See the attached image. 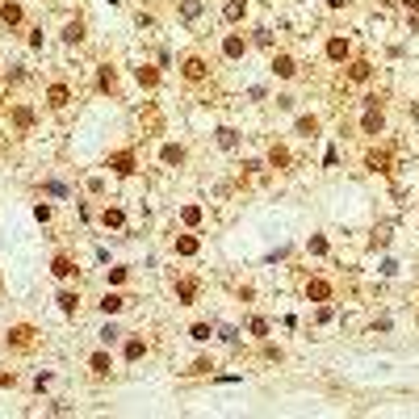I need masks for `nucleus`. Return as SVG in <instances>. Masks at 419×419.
<instances>
[{"mask_svg": "<svg viewBox=\"0 0 419 419\" xmlns=\"http://www.w3.org/2000/svg\"><path fill=\"white\" fill-rule=\"evenodd\" d=\"M327 55H331V59H348V42H344V38H335L331 46H327Z\"/></svg>", "mask_w": 419, "mask_h": 419, "instance_id": "f03ea898", "label": "nucleus"}, {"mask_svg": "<svg viewBox=\"0 0 419 419\" xmlns=\"http://www.w3.org/2000/svg\"><path fill=\"white\" fill-rule=\"evenodd\" d=\"M101 310H105V314H114V310H122V298H117V293H105V302H101Z\"/></svg>", "mask_w": 419, "mask_h": 419, "instance_id": "7ed1b4c3", "label": "nucleus"}, {"mask_svg": "<svg viewBox=\"0 0 419 419\" xmlns=\"http://www.w3.org/2000/svg\"><path fill=\"white\" fill-rule=\"evenodd\" d=\"M227 17H230V21H239V17H243V4H239V0H235V4H227Z\"/></svg>", "mask_w": 419, "mask_h": 419, "instance_id": "6ab92c4d", "label": "nucleus"}, {"mask_svg": "<svg viewBox=\"0 0 419 419\" xmlns=\"http://www.w3.org/2000/svg\"><path fill=\"white\" fill-rule=\"evenodd\" d=\"M227 55H230V59H239V55H243V38H227Z\"/></svg>", "mask_w": 419, "mask_h": 419, "instance_id": "423d86ee", "label": "nucleus"}, {"mask_svg": "<svg viewBox=\"0 0 419 419\" xmlns=\"http://www.w3.org/2000/svg\"><path fill=\"white\" fill-rule=\"evenodd\" d=\"M13 344H30V327H17V331H13Z\"/></svg>", "mask_w": 419, "mask_h": 419, "instance_id": "dca6fc26", "label": "nucleus"}, {"mask_svg": "<svg viewBox=\"0 0 419 419\" xmlns=\"http://www.w3.org/2000/svg\"><path fill=\"white\" fill-rule=\"evenodd\" d=\"M185 76H189V80H201V76H206V63H201V59H189L185 63Z\"/></svg>", "mask_w": 419, "mask_h": 419, "instance_id": "f257e3e1", "label": "nucleus"}, {"mask_svg": "<svg viewBox=\"0 0 419 419\" xmlns=\"http://www.w3.org/2000/svg\"><path fill=\"white\" fill-rule=\"evenodd\" d=\"M63 38H72V42H80V38H84V25H80V21H72V25H67V30H63Z\"/></svg>", "mask_w": 419, "mask_h": 419, "instance_id": "39448f33", "label": "nucleus"}, {"mask_svg": "<svg viewBox=\"0 0 419 419\" xmlns=\"http://www.w3.org/2000/svg\"><path fill=\"white\" fill-rule=\"evenodd\" d=\"M176 251H180V256H193V251H197V239H189V235L176 239Z\"/></svg>", "mask_w": 419, "mask_h": 419, "instance_id": "20e7f679", "label": "nucleus"}, {"mask_svg": "<svg viewBox=\"0 0 419 419\" xmlns=\"http://www.w3.org/2000/svg\"><path fill=\"white\" fill-rule=\"evenodd\" d=\"M306 293H310V298H327V293H331V289H327L323 281H314V285H310V289H306Z\"/></svg>", "mask_w": 419, "mask_h": 419, "instance_id": "4468645a", "label": "nucleus"}, {"mask_svg": "<svg viewBox=\"0 0 419 419\" xmlns=\"http://www.w3.org/2000/svg\"><path fill=\"white\" fill-rule=\"evenodd\" d=\"M63 101H67V88H59V84H55V88H51V105H63Z\"/></svg>", "mask_w": 419, "mask_h": 419, "instance_id": "2eb2a0df", "label": "nucleus"}, {"mask_svg": "<svg viewBox=\"0 0 419 419\" xmlns=\"http://www.w3.org/2000/svg\"><path fill=\"white\" fill-rule=\"evenodd\" d=\"M93 369H96V373H109V356L96 352V356H93Z\"/></svg>", "mask_w": 419, "mask_h": 419, "instance_id": "9d476101", "label": "nucleus"}, {"mask_svg": "<svg viewBox=\"0 0 419 419\" xmlns=\"http://www.w3.org/2000/svg\"><path fill=\"white\" fill-rule=\"evenodd\" d=\"M0 17H4V21H17L21 9H17V4H4V13H0Z\"/></svg>", "mask_w": 419, "mask_h": 419, "instance_id": "aec40b11", "label": "nucleus"}, {"mask_svg": "<svg viewBox=\"0 0 419 419\" xmlns=\"http://www.w3.org/2000/svg\"><path fill=\"white\" fill-rule=\"evenodd\" d=\"M67 272H72V260H67V256H59V260H55V277H67Z\"/></svg>", "mask_w": 419, "mask_h": 419, "instance_id": "1a4fd4ad", "label": "nucleus"}, {"mask_svg": "<svg viewBox=\"0 0 419 419\" xmlns=\"http://www.w3.org/2000/svg\"><path fill=\"white\" fill-rule=\"evenodd\" d=\"M327 4H331V9H344V0H327Z\"/></svg>", "mask_w": 419, "mask_h": 419, "instance_id": "4be33fe9", "label": "nucleus"}, {"mask_svg": "<svg viewBox=\"0 0 419 419\" xmlns=\"http://www.w3.org/2000/svg\"><path fill=\"white\" fill-rule=\"evenodd\" d=\"M369 76V63H352V80H365Z\"/></svg>", "mask_w": 419, "mask_h": 419, "instance_id": "f3484780", "label": "nucleus"}, {"mask_svg": "<svg viewBox=\"0 0 419 419\" xmlns=\"http://www.w3.org/2000/svg\"><path fill=\"white\" fill-rule=\"evenodd\" d=\"M164 159L168 164H180V147H164Z\"/></svg>", "mask_w": 419, "mask_h": 419, "instance_id": "a211bd4d", "label": "nucleus"}, {"mask_svg": "<svg viewBox=\"0 0 419 419\" xmlns=\"http://www.w3.org/2000/svg\"><path fill=\"white\" fill-rule=\"evenodd\" d=\"M76 302H80V298H76V293H59V306H63V310H67V314L76 310Z\"/></svg>", "mask_w": 419, "mask_h": 419, "instance_id": "6e6552de", "label": "nucleus"}, {"mask_svg": "<svg viewBox=\"0 0 419 419\" xmlns=\"http://www.w3.org/2000/svg\"><path fill=\"white\" fill-rule=\"evenodd\" d=\"M365 130H369V134H373V130H381V114H369V117H365Z\"/></svg>", "mask_w": 419, "mask_h": 419, "instance_id": "f8f14e48", "label": "nucleus"}, {"mask_svg": "<svg viewBox=\"0 0 419 419\" xmlns=\"http://www.w3.org/2000/svg\"><path fill=\"white\" fill-rule=\"evenodd\" d=\"M105 227H122V210H105Z\"/></svg>", "mask_w": 419, "mask_h": 419, "instance_id": "9b49d317", "label": "nucleus"}, {"mask_svg": "<svg viewBox=\"0 0 419 419\" xmlns=\"http://www.w3.org/2000/svg\"><path fill=\"white\" fill-rule=\"evenodd\" d=\"M193 340H197V344H206V340H210V327L197 323V327H193Z\"/></svg>", "mask_w": 419, "mask_h": 419, "instance_id": "ddd939ff", "label": "nucleus"}, {"mask_svg": "<svg viewBox=\"0 0 419 419\" xmlns=\"http://www.w3.org/2000/svg\"><path fill=\"white\" fill-rule=\"evenodd\" d=\"M272 67H277V72H281V76H293V72H298V67H293V59H285V55H281V59H277V63H272Z\"/></svg>", "mask_w": 419, "mask_h": 419, "instance_id": "0eeeda50", "label": "nucleus"}, {"mask_svg": "<svg viewBox=\"0 0 419 419\" xmlns=\"http://www.w3.org/2000/svg\"><path fill=\"white\" fill-rule=\"evenodd\" d=\"M114 168H117V172H134V168H130V155H117Z\"/></svg>", "mask_w": 419, "mask_h": 419, "instance_id": "412c9836", "label": "nucleus"}]
</instances>
